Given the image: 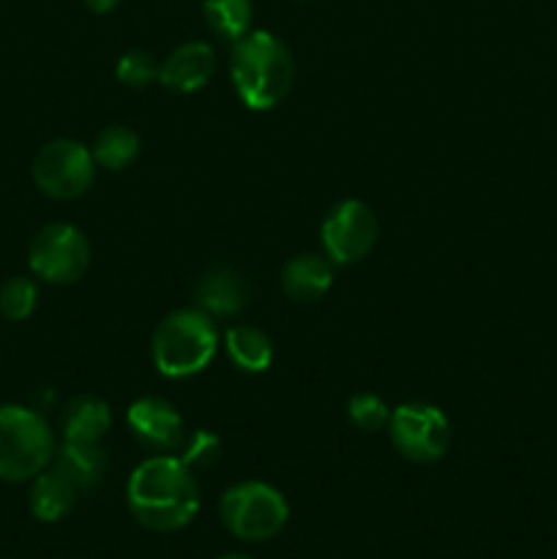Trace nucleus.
I'll return each instance as SVG.
<instances>
[{"label":"nucleus","instance_id":"obj_3","mask_svg":"<svg viewBox=\"0 0 557 559\" xmlns=\"http://www.w3.org/2000/svg\"><path fill=\"white\" fill-rule=\"evenodd\" d=\"M218 349V328L211 314L197 306L164 317L151 338V358L158 374L186 380L208 369Z\"/></svg>","mask_w":557,"mask_h":559},{"label":"nucleus","instance_id":"obj_23","mask_svg":"<svg viewBox=\"0 0 557 559\" xmlns=\"http://www.w3.org/2000/svg\"><path fill=\"white\" fill-rule=\"evenodd\" d=\"M115 76L129 87H147L158 80V63L145 49H131V52L120 55Z\"/></svg>","mask_w":557,"mask_h":559},{"label":"nucleus","instance_id":"obj_8","mask_svg":"<svg viewBox=\"0 0 557 559\" xmlns=\"http://www.w3.org/2000/svg\"><path fill=\"white\" fill-rule=\"evenodd\" d=\"M33 180L52 200H76L96 180L91 147L76 140H52L33 158Z\"/></svg>","mask_w":557,"mask_h":559},{"label":"nucleus","instance_id":"obj_25","mask_svg":"<svg viewBox=\"0 0 557 559\" xmlns=\"http://www.w3.org/2000/svg\"><path fill=\"white\" fill-rule=\"evenodd\" d=\"M218 559H254V557H249V555H224V557H218Z\"/></svg>","mask_w":557,"mask_h":559},{"label":"nucleus","instance_id":"obj_21","mask_svg":"<svg viewBox=\"0 0 557 559\" xmlns=\"http://www.w3.org/2000/svg\"><path fill=\"white\" fill-rule=\"evenodd\" d=\"M180 462L189 469H208L222 459V440L208 429L186 431L183 442H180Z\"/></svg>","mask_w":557,"mask_h":559},{"label":"nucleus","instance_id":"obj_14","mask_svg":"<svg viewBox=\"0 0 557 559\" xmlns=\"http://www.w3.org/2000/svg\"><path fill=\"white\" fill-rule=\"evenodd\" d=\"M52 467L71 480L80 491L93 489L107 469V453L98 442H69L55 451Z\"/></svg>","mask_w":557,"mask_h":559},{"label":"nucleus","instance_id":"obj_12","mask_svg":"<svg viewBox=\"0 0 557 559\" xmlns=\"http://www.w3.org/2000/svg\"><path fill=\"white\" fill-rule=\"evenodd\" d=\"M216 60L213 49L205 41L180 44L162 66H158V82L175 93H194L208 85L213 76Z\"/></svg>","mask_w":557,"mask_h":559},{"label":"nucleus","instance_id":"obj_15","mask_svg":"<svg viewBox=\"0 0 557 559\" xmlns=\"http://www.w3.org/2000/svg\"><path fill=\"white\" fill-rule=\"evenodd\" d=\"M76 495H80V489L66 475H60L55 467L42 469L31 486V513L38 522H60L71 513Z\"/></svg>","mask_w":557,"mask_h":559},{"label":"nucleus","instance_id":"obj_18","mask_svg":"<svg viewBox=\"0 0 557 559\" xmlns=\"http://www.w3.org/2000/svg\"><path fill=\"white\" fill-rule=\"evenodd\" d=\"M91 153L96 167L118 173V169H126L140 156V134L129 126H107L96 134Z\"/></svg>","mask_w":557,"mask_h":559},{"label":"nucleus","instance_id":"obj_16","mask_svg":"<svg viewBox=\"0 0 557 559\" xmlns=\"http://www.w3.org/2000/svg\"><path fill=\"white\" fill-rule=\"evenodd\" d=\"M109 426H112L109 404L96 396H80L69 402V407L63 409V420H60L63 440L69 442H98L107 435Z\"/></svg>","mask_w":557,"mask_h":559},{"label":"nucleus","instance_id":"obj_17","mask_svg":"<svg viewBox=\"0 0 557 559\" xmlns=\"http://www.w3.org/2000/svg\"><path fill=\"white\" fill-rule=\"evenodd\" d=\"M224 349L235 369L246 374H262L273 364V342L265 331L249 325H235L224 333Z\"/></svg>","mask_w":557,"mask_h":559},{"label":"nucleus","instance_id":"obj_9","mask_svg":"<svg viewBox=\"0 0 557 559\" xmlns=\"http://www.w3.org/2000/svg\"><path fill=\"white\" fill-rule=\"evenodd\" d=\"M325 257L336 265H353L371 251L377 240V218L360 200H344L328 211L320 227Z\"/></svg>","mask_w":557,"mask_h":559},{"label":"nucleus","instance_id":"obj_4","mask_svg":"<svg viewBox=\"0 0 557 559\" xmlns=\"http://www.w3.org/2000/svg\"><path fill=\"white\" fill-rule=\"evenodd\" d=\"M55 435L36 409L20 404L0 407V480H33L55 459Z\"/></svg>","mask_w":557,"mask_h":559},{"label":"nucleus","instance_id":"obj_7","mask_svg":"<svg viewBox=\"0 0 557 559\" xmlns=\"http://www.w3.org/2000/svg\"><path fill=\"white\" fill-rule=\"evenodd\" d=\"M31 271L47 284H71L87 271L91 243L74 224L55 222L38 229L27 246Z\"/></svg>","mask_w":557,"mask_h":559},{"label":"nucleus","instance_id":"obj_11","mask_svg":"<svg viewBox=\"0 0 557 559\" xmlns=\"http://www.w3.org/2000/svg\"><path fill=\"white\" fill-rule=\"evenodd\" d=\"M194 306L211 317H235L249 306V282L244 273L235 267L216 265L208 267L200 278H197L194 289Z\"/></svg>","mask_w":557,"mask_h":559},{"label":"nucleus","instance_id":"obj_20","mask_svg":"<svg viewBox=\"0 0 557 559\" xmlns=\"http://www.w3.org/2000/svg\"><path fill=\"white\" fill-rule=\"evenodd\" d=\"M38 287L27 276H14L0 284V314L11 322H22L36 311Z\"/></svg>","mask_w":557,"mask_h":559},{"label":"nucleus","instance_id":"obj_19","mask_svg":"<svg viewBox=\"0 0 557 559\" xmlns=\"http://www.w3.org/2000/svg\"><path fill=\"white\" fill-rule=\"evenodd\" d=\"M208 27L224 41H238L251 31V0H205L202 3Z\"/></svg>","mask_w":557,"mask_h":559},{"label":"nucleus","instance_id":"obj_10","mask_svg":"<svg viewBox=\"0 0 557 559\" xmlns=\"http://www.w3.org/2000/svg\"><path fill=\"white\" fill-rule=\"evenodd\" d=\"M129 429L142 448L153 453L178 451L186 437L183 418L162 396H142L129 407Z\"/></svg>","mask_w":557,"mask_h":559},{"label":"nucleus","instance_id":"obj_5","mask_svg":"<svg viewBox=\"0 0 557 559\" xmlns=\"http://www.w3.org/2000/svg\"><path fill=\"white\" fill-rule=\"evenodd\" d=\"M218 516L229 535L240 540H268L284 530L289 519L287 500L262 480L229 486L218 500Z\"/></svg>","mask_w":557,"mask_h":559},{"label":"nucleus","instance_id":"obj_22","mask_svg":"<svg viewBox=\"0 0 557 559\" xmlns=\"http://www.w3.org/2000/svg\"><path fill=\"white\" fill-rule=\"evenodd\" d=\"M347 415L360 431H380L391 420V407L377 393H355L347 404Z\"/></svg>","mask_w":557,"mask_h":559},{"label":"nucleus","instance_id":"obj_1","mask_svg":"<svg viewBox=\"0 0 557 559\" xmlns=\"http://www.w3.org/2000/svg\"><path fill=\"white\" fill-rule=\"evenodd\" d=\"M131 516L151 533H175L200 511V486L194 469L178 456L158 453L137 464L126 486Z\"/></svg>","mask_w":557,"mask_h":559},{"label":"nucleus","instance_id":"obj_13","mask_svg":"<svg viewBox=\"0 0 557 559\" xmlns=\"http://www.w3.org/2000/svg\"><path fill=\"white\" fill-rule=\"evenodd\" d=\"M333 262L320 254H298L282 267V289L295 304H315L331 289Z\"/></svg>","mask_w":557,"mask_h":559},{"label":"nucleus","instance_id":"obj_6","mask_svg":"<svg viewBox=\"0 0 557 559\" xmlns=\"http://www.w3.org/2000/svg\"><path fill=\"white\" fill-rule=\"evenodd\" d=\"M388 435L399 456L415 464L437 462L451 445V424L446 413L426 402H410L391 409Z\"/></svg>","mask_w":557,"mask_h":559},{"label":"nucleus","instance_id":"obj_24","mask_svg":"<svg viewBox=\"0 0 557 559\" xmlns=\"http://www.w3.org/2000/svg\"><path fill=\"white\" fill-rule=\"evenodd\" d=\"M120 0H85V5L91 11H96V14H109V11L118 9Z\"/></svg>","mask_w":557,"mask_h":559},{"label":"nucleus","instance_id":"obj_2","mask_svg":"<svg viewBox=\"0 0 557 559\" xmlns=\"http://www.w3.org/2000/svg\"><path fill=\"white\" fill-rule=\"evenodd\" d=\"M229 76L240 102L254 112H265L276 107L293 87V52L273 33L249 31L233 44Z\"/></svg>","mask_w":557,"mask_h":559}]
</instances>
